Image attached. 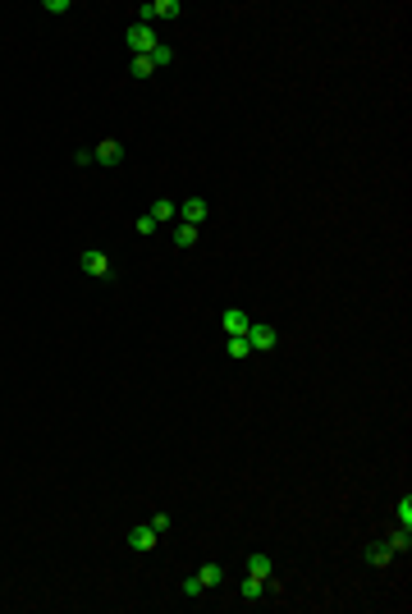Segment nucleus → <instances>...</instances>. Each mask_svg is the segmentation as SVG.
<instances>
[{"label":"nucleus","mask_w":412,"mask_h":614,"mask_svg":"<svg viewBox=\"0 0 412 614\" xmlns=\"http://www.w3.org/2000/svg\"><path fill=\"white\" fill-rule=\"evenodd\" d=\"M124 42H129V51H133V55H152L156 46H161V37H156L152 23H133L129 33H124Z\"/></svg>","instance_id":"f257e3e1"},{"label":"nucleus","mask_w":412,"mask_h":614,"mask_svg":"<svg viewBox=\"0 0 412 614\" xmlns=\"http://www.w3.org/2000/svg\"><path fill=\"white\" fill-rule=\"evenodd\" d=\"M248 344L257 353H271V349H280V330H275L271 321H252V326H248Z\"/></svg>","instance_id":"f03ea898"},{"label":"nucleus","mask_w":412,"mask_h":614,"mask_svg":"<svg viewBox=\"0 0 412 614\" xmlns=\"http://www.w3.org/2000/svg\"><path fill=\"white\" fill-rule=\"evenodd\" d=\"M142 19L138 23H156V19H179V14H184V5H179V0H147V5H142Z\"/></svg>","instance_id":"7ed1b4c3"},{"label":"nucleus","mask_w":412,"mask_h":614,"mask_svg":"<svg viewBox=\"0 0 412 614\" xmlns=\"http://www.w3.org/2000/svg\"><path fill=\"white\" fill-rule=\"evenodd\" d=\"M78 266H83L92 280H110V275H115V271H110V257L101 253V248H87V253L78 257Z\"/></svg>","instance_id":"20e7f679"},{"label":"nucleus","mask_w":412,"mask_h":614,"mask_svg":"<svg viewBox=\"0 0 412 614\" xmlns=\"http://www.w3.org/2000/svg\"><path fill=\"white\" fill-rule=\"evenodd\" d=\"M156 541H161V532H156L152 523H142V527H133V532H129V550H138V555H152Z\"/></svg>","instance_id":"39448f33"},{"label":"nucleus","mask_w":412,"mask_h":614,"mask_svg":"<svg viewBox=\"0 0 412 614\" xmlns=\"http://www.w3.org/2000/svg\"><path fill=\"white\" fill-rule=\"evenodd\" d=\"M120 161H124V143H115V138H101L92 147V165H120Z\"/></svg>","instance_id":"423d86ee"},{"label":"nucleus","mask_w":412,"mask_h":614,"mask_svg":"<svg viewBox=\"0 0 412 614\" xmlns=\"http://www.w3.org/2000/svg\"><path fill=\"white\" fill-rule=\"evenodd\" d=\"M211 216V207H206V198H184V207H179V220L184 225H197L202 230V220Z\"/></svg>","instance_id":"0eeeda50"},{"label":"nucleus","mask_w":412,"mask_h":614,"mask_svg":"<svg viewBox=\"0 0 412 614\" xmlns=\"http://www.w3.org/2000/svg\"><path fill=\"white\" fill-rule=\"evenodd\" d=\"M248 326H252V317L243 307H229L225 312V335H248Z\"/></svg>","instance_id":"6e6552de"},{"label":"nucleus","mask_w":412,"mask_h":614,"mask_svg":"<svg viewBox=\"0 0 412 614\" xmlns=\"http://www.w3.org/2000/svg\"><path fill=\"white\" fill-rule=\"evenodd\" d=\"M271 573H275V560H271V555H248V578H261V582H266Z\"/></svg>","instance_id":"1a4fd4ad"},{"label":"nucleus","mask_w":412,"mask_h":614,"mask_svg":"<svg viewBox=\"0 0 412 614\" xmlns=\"http://www.w3.org/2000/svg\"><path fill=\"white\" fill-rule=\"evenodd\" d=\"M170 239H174V248H193V243L202 239V230H197V225H184V220H179V225H174V234H170Z\"/></svg>","instance_id":"9d476101"},{"label":"nucleus","mask_w":412,"mask_h":614,"mask_svg":"<svg viewBox=\"0 0 412 614\" xmlns=\"http://www.w3.org/2000/svg\"><path fill=\"white\" fill-rule=\"evenodd\" d=\"M174 216H179V207H174V198H156V202H152V220H156V225H170Z\"/></svg>","instance_id":"9b49d317"},{"label":"nucleus","mask_w":412,"mask_h":614,"mask_svg":"<svg viewBox=\"0 0 412 614\" xmlns=\"http://www.w3.org/2000/svg\"><path fill=\"white\" fill-rule=\"evenodd\" d=\"M225 353H229V358H234V362H243V358H248V353H252L248 335H225Z\"/></svg>","instance_id":"f8f14e48"},{"label":"nucleus","mask_w":412,"mask_h":614,"mask_svg":"<svg viewBox=\"0 0 412 614\" xmlns=\"http://www.w3.org/2000/svg\"><path fill=\"white\" fill-rule=\"evenodd\" d=\"M193 578L202 582V587H220V582H225V569H220V564H202Z\"/></svg>","instance_id":"ddd939ff"},{"label":"nucleus","mask_w":412,"mask_h":614,"mask_svg":"<svg viewBox=\"0 0 412 614\" xmlns=\"http://www.w3.org/2000/svg\"><path fill=\"white\" fill-rule=\"evenodd\" d=\"M385 546H390L394 555H399V550L408 555V546H412V532H408V527H399V532H390V537H385Z\"/></svg>","instance_id":"4468645a"},{"label":"nucleus","mask_w":412,"mask_h":614,"mask_svg":"<svg viewBox=\"0 0 412 614\" xmlns=\"http://www.w3.org/2000/svg\"><path fill=\"white\" fill-rule=\"evenodd\" d=\"M239 596H243V601H261V596H266V582H261V578H243Z\"/></svg>","instance_id":"2eb2a0df"},{"label":"nucleus","mask_w":412,"mask_h":614,"mask_svg":"<svg viewBox=\"0 0 412 614\" xmlns=\"http://www.w3.org/2000/svg\"><path fill=\"white\" fill-rule=\"evenodd\" d=\"M129 74H133V78H152V74H156V65H152V55H133V65H129Z\"/></svg>","instance_id":"dca6fc26"},{"label":"nucleus","mask_w":412,"mask_h":614,"mask_svg":"<svg viewBox=\"0 0 412 614\" xmlns=\"http://www.w3.org/2000/svg\"><path fill=\"white\" fill-rule=\"evenodd\" d=\"M390 560H394V550H390V546H376V550L367 555V564H376V569H385Z\"/></svg>","instance_id":"f3484780"},{"label":"nucleus","mask_w":412,"mask_h":614,"mask_svg":"<svg viewBox=\"0 0 412 614\" xmlns=\"http://www.w3.org/2000/svg\"><path fill=\"white\" fill-rule=\"evenodd\" d=\"M170 60H174V46H165V42H161V46L152 51V65H156V69H165Z\"/></svg>","instance_id":"a211bd4d"},{"label":"nucleus","mask_w":412,"mask_h":614,"mask_svg":"<svg viewBox=\"0 0 412 614\" xmlns=\"http://www.w3.org/2000/svg\"><path fill=\"white\" fill-rule=\"evenodd\" d=\"M394 514H399V523H403V527H412V495H403Z\"/></svg>","instance_id":"6ab92c4d"},{"label":"nucleus","mask_w":412,"mask_h":614,"mask_svg":"<svg viewBox=\"0 0 412 614\" xmlns=\"http://www.w3.org/2000/svg\"><path fill=\"white\" fill-rule=\"evenodd\" d=\"M133 230H138V234H156V220L152 216H138V220H133Z\"/></svg>","instance_id":"aec40b11"},{"label":"nucleus","mask_w":412,"mask_h":614,"mask_svg":"<svg viewBox=\"0 0 412 614\" xmlns=\"http://www.w3.org/2000/svg\"><path fill=\"white\" fill-rule=\"evenodd\" d=\"M202 592H206V587H202L197 578H188V582H184V596H188V601H193V596H202Z\"/></svg>","instance_id":"412c9836"},{"label":"nucleus","mask_w":412,"mask_h":614,"mask_svg":"<svg viewBox=\"0 0 412 614\" xmlns=\"http://www.w3.org/2000/svg\"><path fill=\"white\" fill-rule=\"evenodd\" d=\"M42 10H46V14H65V10H69V0H46Z\"/></svg>","instance_id":"4be33fe9"}]
</instances>
